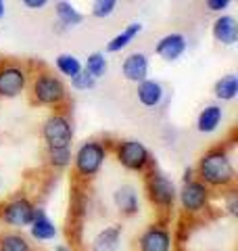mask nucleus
Masks as SVG:
<instances>
[{"label":"nucleus","instance_id":"nucleus-1","mask_svg":"<svg viewBox=\"0 0 238 251\" xmlns=\"http://www.w3.org/2000/svg\"><path fill=\"white\" fill-rule=\"evenodd\" d=\"M194 176L207 184L211 191L226 193L230 188H236V168L230 147L224 143L209 147L198 157Z\"/></svg>","mask_w":238,"mask_h":251},{"label":"nucleus","instance_id":"nucleus-19","mask_svg":"<svg viewBox=\"0 0 238 251\" xmlns=\"http://www.w3.org/2000/svg\"><path fill=\"white\" fill-rule=\"evenodd\" d=\"M54 17L63 29H73L84 21V15L75 9L71 0H57L54 2Z\"/></svg>","mask_w":238,"mask_h":251},{"label":"nucleus","instance_id":"nucleus-7","mask_svg":"<svg viewBox=\"0 0 238 251\" xmlns=\"http://www.w3.org/2000/svg\"><path fill=\"white\" fill-rule=\"evenodd\" d=\"M40 136L44 140V147H71L73 136H75L73 122H71V117L63 111V109L52 111L42 122Z\"/></svg>","mask_w":238,"mask_h":251},{"label":"nucleus","instance_id":"nucleus-22","mask_svg":"<svg viewBox=\"0 0 238 251\" xmlns=\"http://www.w3.org/2000/svg\"><path fill=\"white\" fill-rule=\"evenodd\" d=\"M71 147H46V166L52 172H63L71 166Z\"/></svg>","mask_w":238,"mask_h":251},{"label":"nucleus","instance_id":"nucleus-29","mask_svg":"<svg viewBox=\"0 0 238 251\" xmlns=\"http://www.w3.org/2000/svg\"><path fill=\"white\" fill-rule=\"evenodd\" d=\"M230 2H232V0H205V6H207V11L221 15L230 9Z\"/></svg>","mask_w":238,"mask_h":251},{"label":"nucleus","instance_id":"nucleus-18","mask_svg":"<svg viewBox=\"0 0 238 251\" xmlns=\"http://www.w3.org/2000/svg\"><path fill=\"white\" fill-rule=\"evenodd\" d=\"M123 237V226L121 224H111L105 226L102 230L96 232V237L90 243V251H117L121 245Z\"/></svg>","mask_w":238,"mask_h":251},{"label":"nucleus","instance_id":"nucleus-15","mask_svg":"<svg viewBox=\"0 0 238 251\" xmlns=\"http://www.w3.org/2000/svg\"><path fill=\"white\" fill-rule=\"evenodd\" d=\"M148 69H150V63H148V57L144 52H130L121 63L123 80H128L132 84H138L142 80H146Z\"/></svg>","mask_w":238,"mask_h":251},{"label":"nucleus","instance_id":"nucleus-23","mask_svg":"<svg viewBox=\"0 0 238 251\" xmlns=\"http://www.w3.org/2000/svg\"><path fill=\"white\" fill-rule=\"evenodd\" d=\"M0 251H34V245L23 232L13 228L0 232Z\"/></svg>","mask_w":238,"mask_h":251},{"label":"nucleus","instance_id":"nucleus-11","mask_svg":"<svg viewBox=\"0 0 238 251\" xmlns=\"http://www.w3.org/2000/svg\"><path fill=\"white\" fill-rule=\"evenodd\" d=\"M186 49H188L186 36L180 34V31H171V34H165L163 38H159V42L155 44V54L159 59L173 63L186 52Z\"/></svg>","mask_w":238,"mask_h":251},{"label":"nucleus","instance_id":"nucleus-13","mask_svg":"<svg viewBox=\"0 0 238 251\" xmlns=\"http://www.w3.org/2000/svg\"><path fill=\"white\" fill-rule=\"evenodd\" d=\"M113 205L123 218H134L140 211V197L138 191L132 184H121L113 193Z\"/></svg>","mask_w":238,"mask_h":251},{"label":"nucleus","instance_id":"nucleus-32","mask_svg":"<svg viewBox=\"0 0 238 251\" xmlns=\"http://www.w3.org/2000/svg\"><path fill=\"white\" fill-rule=\"evenodd\" d=\"M4 17V0H0V19Z\"/></svg>","mask_w":238,"mask_h":251},{"label":"nucleus","instance_id":"nucleus-26","mask_svg":"<svg viewBox=\"0 0 238 251\" xmlns=\"http://www.w3.org/2000/svg\"><path fill=\"white\" fill-rule=\"evenodd\" d=\"M117 0H92V17L96 19H107L115 13Z\"/></svg>","mask_w":238,"mask_h":251},{"label":"nucleus","instance_id":"nucleus-16","mask_svg":"<svg viewBox=\"0 0 238 251\" xmlns=\"http://www.w3.org/2000/svg\"><path fill=\"white\" fill-rule=\"evenodd\" d=\"M29 234L31 239L38 241V243H48V241H54L59 234V228L57 224L52 222L48 218V214L42 209V207H36V214H34V220L29 222Z\"/></svg>","mask_w":238,"mask_h":251},{"label":"nucleus","instance_id":"nucleus-17","mask_svg":"<svg viewBox=\"0 0 238 251\" xmlns=\"http://www.w3.org/2000/svg\"><path fill=\"white\" fill-rule=\"evenodd\" d=\"M221 122H224V109L217 103L205 105L196 115V132L198 134H213L219 130Z\"/></svg>","mask_w":238,"mask_h":251},{"label":"nucleus","instance_id":"nucleus-20","mask_svg":"<svg viewBox=\"0 0 238 251\" xmlns=\"http://www.w3.org/2000/svg\"><path fill=\"white\" fill-rule=\"evenodd\" d=\"M142 34V23L140 21H134V23H128L117 36H113L111 40L107 42V52H121L125 50L128 46L136 40V38Z\"/></svg>","mask_w":238,"mask_h":251},{"label":"nucleus","instance_id":"nucleus-2","mask_svg":"<svg viewBox=\"0 0 238 251\" xmlns=\"http://www.w3.org/2000/svg\"><path fill=\"white\" fill-rule=\"evenodd\" d=\"M27 92L31 105L46 107L52 111L65 109L69 105V88L63 82V77L57 75L48 67H38L36 72L29 74Z\"/></svg>","mask_w":238,"mask_h":251},{"label":"nucleus","instance_id":"nucleus-12","mask_svg":"<svg viewBox=\"0 0 238 251\" xmlns=\"http://www.w3.org/2000/svg\"><path fill=\"white\" fill-rule=\"evenodd\" d=\"M136 99L144 109H150V111H153V109H159L161 103L165 100L163 84L157 82V80H150V77L138 82L136 84Z\"/></svg>","mask_w":238,"mask_h":251},{"label":"nucleus","instance_id":"nucleus-3","mask_svg":"<svg viewBox=\"0 0 238 251\" xmlns=\"http://www.w3.org/2000/svg\"><path fill=\"white\" fill-rule=\"evenodd\" d=\"M211 201H213V191L194 176V170H186L176 199L182 214L192 220L203 218L211 209Z\"/></svg>","mask_w":238,"mask_h":251},{"label":"nucleus","instance_id":"nucleus-21","mask_svg":"<svg viewBox=\"0 0 238 251\" xmlns=\"http://www.w3.org/2000/svg\"><path fill=\"white\" fill-rule=\"evenodd\" d=\"M213 97L219 103H232L238 97V75L236 74H226L213 84Z\"/></svg>","mask_w":238,"mask_h":251},{"label":"nucleus","instance_id":"nucleus-25","mask_svg":"<svg viewBox=\"0 0 238 251\" xmlns=\"http://www.w3.org/2000/svg\"><path fill=\"white\" fill-rule=\"evenodd\" d=\"M84 69L88 72L90 75H94L96 80H100V77H105L107 72H109V59H107V54L105 52H90L88 54V59H86L84 63Z\"/></svg>","mask_w":238,"mask_h":251},{"label":"nucleus","instance_id":"nucleus-31","mask_svg":"<svg viewBox=\"0 0 238 251\" xmlns=\"http://www.w3.org/2000/svg\"><path fill=\"white\" fill-rule=\"evenodd\" d=\"M54 251H73V249H71L69 245H57V247H54Z\"/></svg>","mask_w":238,"mask_h":251},{"label":"nucleus","instance_id":"nucleus-9","mask_svg":"<svg viewBox=\"0 0 238 251\" xmlns=\"http://www.w3.org/2000/svg\"><path fill=\"white\" fill-rule=\"evenodd\" d=\"M36 214V203L25 195H17V197L9 199L0 205V222L11 226L15 230L27 228L29 222L34 220Z\"/></svg>","mask_w":238,"mask_h":251},{"label":"nucleus","instance_id":"nucleus-4","mask_svg":"<svg viewBox=\"0 0 238 251\" xmlns=\"http://www.w3.org/2000/svg\"><path fill=\"white\" fill-rule=\"evenodd\" d=\"M109 151L111 147L105 140H98V138L84 140L75 149L73 157H71V166H73V174L77 182H90V180L96 178L100 174L102 166H105Z\"/></svg>","mask_w":238,"mask_h":251},{"label":"nucleus","instance_id":"nucleus-24","mask_svg":"<svg viewBox=\"0 0 238 251\" xmlns=\"http://www.w3.org/2000/svg\"><path fill=\"white\" fill-rule=\"evenodd\" d=\"M54 69L59 72V75H65V77H73L77 75L79 72L84 69V63L79 61L75 54H71V52H61L57 59H54Z\"/></svg>","mask_w":238,"mask_h":251},{"label":"nucleus","instance_id":"nucleus-28","mask_svg":"<svg viewBox=\"0 0 238 251\" xmlns=\"http://www.w3.org/2000/svg\"><path fill=\"white\" fill-rule=\"evenodd\" d=\"M224 209H226V214L230 218H236L238 216V193H236V188H230V191H226Z\"/></svg>","mask_w":238,"mask_h":251},{"label":"nucleus","instance_id":"nucleus-8","mask_svg":"<svg viewBox=\"0 0 238 251\" xmlns=\"http://www.w3.org/2000/svg\"><path fill=\"white\" fill-rule=\"evenodd\" d=\"M29 67L19 61H0V99H17L27 90Z\"/></svg>","mask_w":238,"mask_h":251},{"label":"nucleus","instance_id":"nucleus-6","mask_svg":"<svg viewBox=\"0 0 238 251\" xmlns=\"http://www.w3.org/2000/svg\"><path fill=\"white\" fill-rule=\"evenodd\" d=\"M111 151H113L119 166L128 172H134V174H144V172H148L153 166H157L153 153L148 151V147L136 138L115 140V143L111 145Z\"/></svg>","mask_w":238,"mask_h":251},{"label":"nucleus","instance_id":"nucleus-10","mask_svg":"<svg viewBox=\"0 0 238 251\" xmlns=\"http://www.w3.org/2000/svg\"><path fill=\"white\" fill-rule=\"evenodd\" d=\"M138 251H173V234L165 222H153L138 234Z\"/></svg>","mask_w":238,"mask_h":251},{"label":"nucleus","instance_id":"nucleus-27","mask_svg":"<svg viewBox=\"0 0 238 251\" xmlns=\"http://www.w3.org/2000/svg\"><path fill=\"white\" fill-rule=\"evenodd\" d=\"M96 77L94 75H90L86 69H82L77 75H73L71 77V88L73 90H79V92H86V90H92L94 86H96Z\"/></svg>","mask_w":238,"mask_h":251},{"label":"nucleus","instance_id":"nucleus-14","mask_svg":"<svg viewBox=\"0 0 238 251\" xmlns=\"http://www.w3.org/2000/svg\"><path fill=\"white\" fill-rule=\"evenodd\" d=\"M211 36L217 44L234 46L238 42V21L232 15H226V13L217 15L211 25Z\"/></svg>","mask_w":238,"mask_h":251},{"label":"nucleus","instance_id":"nucleus-5","mask_svg":"<svg viewBox=\"0 0 238 251\" xmlns=\"http://www.w3.org/2000/svg\"><path fill=\"white\" fill-rule=\"evenodd\" d=\"M144 193L146 199L150 201L159 214L167 218L173 207H176V199H178V186L176 182L165 174L163 170H159L157 166H153L148 172H144Z\"/></svg>","mask_w":238,"mask_h":251},{"label":"nucleus","instance_id":"nucleus-30","mask_svg":"<svg viewBox=\"0 0 238 251\" xmlns=\"http://www.w3.org/2000/svg\"><path fill=\"white\" fill-rule=\"evenodd\" d=\"M21 2L29 11H42V9H46V4H48L50 0H21Z\"/></svg>","mask_w":238,"mask_h":251}]
</instances>
